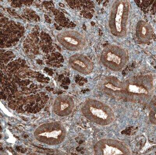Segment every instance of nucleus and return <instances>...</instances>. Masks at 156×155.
<instances>
[{"instance_id":"1","label":"nucleus","mask_w":156,"mask_h":155,"mask_svg":"<svg viewBox=\"0 0 156 155\" xmlns=\"http://www.w3.org/2000/svg\"><path fill=\"white\" fill-rule=\"evenodd\" d=\"M153 81L152 78L147 75L132 77L124 82L109 77L103 81L100 88L113 98L145 104L148 102L154 94Z\"/></svg>"},{"instance_id":"2","label":"nucleus","mask_w":156,"mask_h":155,"mask_svg":"<svg viewBox=\"0 0 156 155\" xmlns=\"http://www.w3.org/2000/svg\"><path fill=\"white\" fill-rule=\"evenodd\" d=\"M83 111L85 116L90 121L101 126L109 125L115 119L112 107L98 100H88L83 105Z\"/></svg>"},{"instance_id":"3","label":"nucleus","mask_w":156,"mask_h":155,"mask_svg":"<svg viewBox=\"0 0 156 155\" xmlns=\"http://www.w3.org/2000/svg\"><path fill=\"white\" fill-rule=\"evenodd\" d=\"M129 1H116L113 4L109 15V25L113 35L122 37L126 34L129 14Z\"/></svg>"},{"instance_id":"4","label":"nucleus","mask_w":156,"mask_h":155,"mask_svg":"<svg viewBox=\"0 0 156 155\" xmlns=\"http://www.w3.org/2000/svg\"><path fill=\"white\" fill-rule=\"evenodd\" d=\"M101 61L106 68L114 72H119L127 63V53L119 46H107L101 52Z\"/></svg>"},{"instance_id":"5","label":"nucleus","mask_w":156,"mask_h":155,"mask_svg":"<svg viewBox=\"0 0 156 155\" xmlns=\"http://www.w3.org/2000/svg\"><path fill=\"white\" fill-rule=\"evenodd\" d=\"M94 154L97 155H131V152L125 143L117 139H103L94 145Z\"/></svg>"},{"instance_id":"6","label":"nucleus","mask_w":156,"mask_h":155,"mask_svg":"<svg viewBox=\"0 0 156 155\" xmlns=\"http://www.w3.org/2000/svg\"><path fill=\"white\" fill-rule=\"evenodd\" d=\"M154 29L150 24L144 21H140L136 27V35L138 40L143 43H148L151 40Z\"/></svg>"},{"instance_id":"7","label":"nucleus","mask_w":156,"mask_h":155,"mask_svg":"<svg viewBox=\"0 0 156 155\" xmlns=\"http://www.w3.org/2000/svg\"><path fill=\"white\" fill-rule=\"evenodd\" d=\"M64 40L67 42L69 43L74 46H78L79 44V40L77 39L74 38L73 37H70V36H66L64 37Z\"/></svg>"},{"instance_id":"8","label":"nucleus","mask_w":156,"mask_h":155,"mask_svg":"<svg viewBox=\"0 0 156 155\" xmlns=\"http://www.w3.org/2000/svg\"><path fill=\"white\" fill-rule=\"evenodd\" d=\"M137 5L140 6V7H146L148 6L150 3L153 2L151 1H135Z\"/></svg>"}]
</instances>
